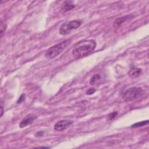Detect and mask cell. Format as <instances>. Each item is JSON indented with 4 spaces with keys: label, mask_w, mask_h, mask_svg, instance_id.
Wrapping results in <instances>:
<instances>
[{
    "label": "cell",
    "mask_w": 149,
    "mask_h": 149,
    "mask_svg": "<svg viewBox=\"0 0 149 149\" xmlns=\"http://www.w3.org/2000/svg\"><path fill=\"white\" fill-rule=\"evenodd\" d=\"M96 47V42L93 40H86L79 42L72 50V55L76 59L81 58L90 54Z\"/></svg>",
    "instance_id": "obj_1"
},
{
    "label": "cell",
    "mask_w": 149,
    "mask_h": 149,
    "mask_svg": "<svg viewBox=\"0 0 149 149\" xmlns=\"http://www.w3.org/2000/svg\"><path fill=\"white\" fill-rule=\"evenodd\" d=\"M72 40L69 38L53 45L48 48L45 54V56L48 59H53L60 54L63 49L71 43Z\"/></svg>",
    "instance_id": "obj_2"
},
{
    "label": "cell",
    "mask_w": 149,
    "mask_h": 149,
    "mask_svg": "<svg viewBox=\"0 0 149 149\" xmlns=\"http://www.w3.org/2000/svg\"><path fill=\"white\" fill-rule=\"evenodd\" d=\"M143 90L140 87H133L127 89L122 95V98L125 102L133 101L142 95Z\"/></svg>",
    "instance_id": "obj_3"
},
{
    "label": "cell",
    "mask_w": 149,
    "mask_h": 149,
    "mask_svg": "<svg viewBox=\"0 0 149 149\" xmlns=\"http://www.w3.org/2000/svg\"><path fill=\"white\" fill-rule=\"evenodd\" d=\"M81 20H74L66 22L61 25L59 32L62 35H67L69 34L72 30L76 29L81 24Z\"/></svg>",
    "instance_id": "obj_4"
},
{
    "label": "cell",
    "mask_w": 149,
    "mask_h": 149,
    "mask_svg": "<svg viewBox=\"0 0 149 149\" xmlns=\"http://www.w3.org/2000/svg\"><path fill=\"white\" fill-rule=\"evenodd\" d=\"M73 123L72 120H61L56 122L54 126V129L55 130L60 132L63 131L66 129L69 126H70Z\"/></svg>",
    "instance_id": "obj_5"
},
{
    "label": "cell",
    "mask_w": 149,
    "mask_h": 149,
    "mask_svg": "<svg viewBox=\"0 0 149 149\" xmlns=\"http://www.w3.org/2000/svg\"><path fill=\"white\" fill-rule=\"evenodd\" d=\"M37 116L36 115L32 114V113L26 115L20 122L19 127L20 128H23V127L30 125L31 123H33V122L36 119H37Z\"/></svg>",
    "instance_id": "obj_6"
},
{
    "label": "cell",
    "mask_w": 149,
    "mask_h": 149,
    "mask_svg": "<svg viewBox=\"0 0 149 149\" xmlns=\"http://www.w3.org/2000/svg\"><path fill=\"white\" fill-rule=\"evenodd\" d=\"M133 17L132 15H126L119 18H117L115 20V21L113 23V27L115 28H117L118 27H119L120 26H121L124 22H125L126 21L129 20L130 19H131Z\"/></svg>",
    "instance_id": "obj_7"
},
{
    "label": "cell",
    "mask_w": 149,
    "mask_h": 149,
    "mask_svg": "<svg viewBox=\"0 0 149 149\" xmlns=\"http://www.w3.org/2000/svg\"><path fill=\"white\" fill-rule=\"evenodd\" d=\"M74 8V5L73 1H66L62 3L61 10L63 12H67Z\"/></svg>",
    "instance_id": "obj_8"
},
{
    "label": "cell",
    "mask_w": 149,
    "mask_h": 149,
    "mask_svg": "<svg viewBox=\"0 0 149 149\" xmlns=\"http://www.w3.org/2000/svg\"><path fill=\"white\" fill-rule=\"evenodd\" d=\"M142 69L138 68H133L128 72V75L130 77L134 78L138 77L141 74Z\"/></svg>",
    "instance_id": "obj_9"
},
{
    "label": "cell",
    "mask_w": 149,
    "mask_h": 149,
    "mask_svg": "<svg viewBox=\"0 0 149 149\" xmlns=\"http://www.w3.org/2000/svg\"><path fill=\"white\" fill-rule=\"evenodd\" d=\"M148 124V120H143V121H141V122H137L133 125H132V128H136V127H141L145 125H147Z\"/></svg>",
    "instance_id": "obj_10"
},
{
    "label": "cell",
    "mask_w": 149,
    "mask_h": 149,
    "mask_svg": "<svg viewBox=\"0 0 149 149\" xmlns=\"http://www.w3.org/2000/svg\"><path fill=\"white\" fill-rule=\"evenodd\" d=\"M101 79V76L100 74H95L94 75H93L91 79H90V84L91 85H93L98 80H99Z\"/></svg>",
    "instance_id": "obj_11"
},
{
    "label": "cell",
    "mask_w": 149,
    "mask_h": 149,
    "mask_svg": "<svg viewBox=\"0 0 149 149\" xmlns=\"http://www.w3.org/2000/svg\"><path fill=\"white\" fill-rule=\"evenodd\" d=\"M7 28V25L6 24H5V23H3L2 22V20H1V31H0V34H1V37L2 36L3 33L5 32V31L6 30Z\"/></svg>",
    "instance_id": "obj_12"
},
{
    "label": "cell",
    "mask_w": 149,
    "mask_h": 149,
    "mask_svg": "<svg viewBox=\"0 0 149 149\" xmlns=\"http://www.w3.org/2000/svg\"><path fill=\"white\" fill-rule=\"evenodd\" d=\"M118 115V112L116 111H114L113 112H111L108 115V120H112L113 119H114L116 115Z\"/></svg>",
    "instance_id": "obj_13"
},
{
    "label": "cell",
    "mask_w": 149,
    "mask_h": 149,
    "mask_svg": "<svg viewBox=\"0 0 149 149\" xmlns=\"http://www.w3.org/2000/svg\"><path fill=\"white\" fill-rule=\"evenodd\" d=\"M95 88H89L88 90H87L86 91V94L87 95H91L93 94H94L95 92Z\"/></svg>",
    "instance_id": "obj_14"
},
{
    "label": "cell",
    "mask_w": 149,
    "mask_h": 149,
    "mask_svg": "<svg viewBox=\"0 0 149 149\" xmlns=\"http://www.w3.org/2000/svg\"><path fill=\"white\" fill-rule=\"evenodd\" d=\"M24 99H25V94H22L20 96V97L19 98V100H17V103L18 104H20V103H21V102H22L24 100Z\"/></svg>",
    "instance_id": "obj_15"
},
{
    "label": "cell",
    "mask_w": 149,
    "mask_h": 149,
    "mask_svg": "<svg viewBox=\"0 0 149 149\" xmlns=\"http://www.w3.org/2000/svg\"><path fill=\"white\" fill-rule=\"evenodd\" d=\"M44 132H43L42 130H40V131L37 132L35 134V136H36V137H41L44 135Z\"/></svg>",
    "instance_id": "obj_16"
},
{
    "label": "cell",
    "mask_w": 149,
    "mask_h": 149,
    "mask_svg": "<svg viewBox=\"0 0 149 149\" xmlns=\"http://www.w3.org/2000/svg\"><path fill=\"white\" fill-rule=\"evenodd\" d=\"M1 116L2 117V115H3V107H2V105H1Z\"/></svg>",
    "instance_id": "obj_17"
}]
</instances>
